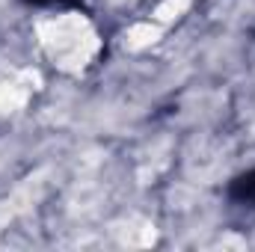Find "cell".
<instances>
[{
  "label": "cell",
  "mask_w": 255,
  "mask_h": 252,
  "mask_svg": "<svg viewBox=\"0 0 255 252\" xmlns=\"http://www.w3.org/2000/svg\"><path fill=\"white\" fill-rule=\"evenodd\" d=\"M27 6H39V9H74L80 6L83 0H21Z\"/></svg>",
  "instance_id": "2"
},
{
  "label": "cell",
  "mask_w": 255,
  "mask_h": 252,
  "mask_svg": "<svg viewBox=\"0 0 255 252\" xmlns=\"http://www.w3.org/2000/svg\"><path fill=\"white\" fill-rule=\"evenodd\" d=\"M226 196L241 208H255V166L241 172V175H235L229 181V187H226Z\"/></svg>",
  "instance_id": "1"
}]
</instances>
